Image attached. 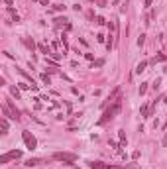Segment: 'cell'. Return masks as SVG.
Wrapping results in <instances>:
<instances>
[{
  "label": "cell",
  "instance_id": "cell-1",
  "mask_svg": "<svg viewBox=\"0 0 167 169\" xmlns=\"http://www.w3.org/2000/svg\"><path fill=\"white\" fill-rule=\"evenodd\" d=\"M120 108H122V98H118V100H114V104L112 106H108L106 110H104V114H102V118L98 120V124H106L110 118H114L116 114L120 112Z\"/></svg>",
  "mask_w": 167,
  "mask_h": 169
},
{
  "label": "cell",
  "instance_id": "cell-2",
  "mask_svg": "<svg viewBox=\"0 0 167 169\" xmlns=\"http://www.w3.org/2000/svg\"><path fill=\"white\" fill-rule=\"evenodd\" d=\"M53 159L63 161V163H75L77 161V155L75 153H69V151H57V153H53Z\"/></svg>",
  "mask_w": 167,
  "mask_h": 169
},
{
  "label": "cell",
  "instance_id": "cell-3",
  "mask_svg": "<svg viewBox=\"0 0 167 169\" xmlns=\"http://www.w3.org/2000/svg\"><path fill=\"white\" fill-rule=\"evenodd\" d=\"M22 140H24V144H26L28 149H35V147H37V140H35V136L30 134L28 130H24V132H22Z\"/></svg>",
  "mask_w": 167,
  "mask_h": 169
},
{
  "label": "cell",
  "instance_id": "cell-4",
  "mask_svg": "<svg viewBox=\"0 0 167 169\" xmlns=\"http://www.w3.org/2000/svg\"><path fill=\"white\" fill-rule=\"evenodd\" d=\"M18 157H22V151H20V149H12L8 153L0 155V163H8L10 159H18Z\"/></svg>",
  "mask_w": 167,
  "mask_h": 169
},
{
  "label": "cell",
  "instance_id": "cell-5",
  "mask_svg": "<svg viewBox=\"0 0 167 169\" xmlns=\"http://www.w3.org/2000/svg\"><path fill=\"white\" fill-rule=\"evenodd\" d=\"M90 169H120L116 165H108V163H102V161H90L89 163Z\"/></svg>",
  "mask_w": 167,
  "mask_h": 169
},
{
  "label": "cell",
  "instance_id": "cell-6",
  "mask_svg": "<svg viewBox=\"0 0 167 169\" xmlns=\"http://www.w3.org/2000/svg\"><path fill=\"white\" fill-rule=\"evenodd\" d=\"M6 106H8V108H10V112L14 114V120H20V110L14 106V102H12V100H6Z\"/></svg>",
  "mask_w": 167,
  "mask_h": 169
},
{
  "label": "cell",
  "instance_id": "cell-7",
  "mask_svg": "<svg viewBox=\"0 0 167 169\" xmlns=\"http://www.w3.org/2000/svg\"><path fill=\"white\" fill-rule=\"evenodd\" d=\"M22 41H24V45H26L30 51H33V49H35V43H33V39H30V37H24Z\"/></svg>",
  "mask_w": 167,
  "mask_h": 169
},
{
  "label": "cell",
  "instance_id": "cell-8",
  "mask_svg": "<svg viewBox=\"0 0 167 169\" xmlns=\"http://www.w3.org/2000/svg\"><path fill=\"white\" fill-rule=\"evenodd\" d=\"M118 94H120V87H116V89H114V90H112V92H110V96H108V100H118V98H120Z\"/></svg>",
  "mask_w": 167,
  "mask_h": 169
},
{
  "label": "cell",
  "instance_id": "cell-9",
  "mask_svg": "<svg viewBox=\"0 0 167 169\" xmlns=\"http://www.w3.org/2000/svg\"><path fill=\"white\" fill-rule=\"evenodd\" d=\"M145 67H147V61H142V63H138V67H136V73L138 75H142L145 71Z\"/></svg>",
  "mask_w": 167,
  "mask_h": 169
},
{
  "label": "cell",
  "instance_id": "cell-10",
  "mask_svg": "<svg viewBox=\"0 0 167 169\" xmlns=\"http://www.w3.org/2000/svg\"><path fill=\"white\" fill-rule=\"evenodd\" d=\"M0 130H2V134H8V120L6 118L0 120Z\"/></svg>",
  "mask_w": 167,
  "mask_h": 169
},
{
  "label": "cell",
  "instance_id": "cell-11",
  "mask_svg": "<svg viewBox=\"0 0 167 169\" xmlns=\"http://www.w3.org/2000/svg\"><path fill=\"white\" fill-rule=\"evenodd\" d=\"M55 26H65V28H71L67 18H57V20H55Z\"/></svg>",
  "mask_w": 167,
  "mask_h": 169
},
{
  "label": "cell",
  "instance_id": "cell-12",
  "mask_svg": "<svg viewBox=\"0 0 167 169\" xmlns=\"http://www.w3.org/2000/svg\"><path fill=\"white\" fill-rule=\"evenodd\" d=\"M2 114H4V116H6V118H12V120H14V114L10 112V108H8V106H6V104H2Z\"/></svg>",
  "mask_w": 167,
  "mask_h": 169
},
{
  "label": "cell",
  "instance_id": "cell-13",
  "mask_svg": "<svg viewBox=\"0 0 167 169\" xmlns=\"http://www.w3.org/2000/svg\"><path fill=\"white\" fill-rule=\"evenodd\" d=\"M37 163H41V159H37V157H30L28 161H26V165H30V167H33V165H37Z\"/></svg>",
  "mask_w": 167,
  "mask_h": 169
},
{
  "label": "cell",
  "instance_id": "cell-14",
  "mask_svg": "<svg viewBox=\"0 0 167 169\" xmlns=\"http://www.w3.org/2000/svg\"><path fill=\"white\" fill-rule=\"evenodd\" d=\"M37 49H39L41 53H51V51H49V47H47L45 43H39V45H37Z\"/></svg>",
  "mask_w": 167,
  "mask_h": 169
},
{
  "label": "cell",
  "instance_id": "cell-15",
  "mask_svg": "<svg viewBox=\"0 0 167 169\" xmlns=\"http://www.w3.org/2000/svg\"><path fill=\"white\" fill-rule=\"evenodd\" d=\"M10 92H12V96L20 98V89H18V87H10Z\"/></svg>",
  "mask_w": 167,
  "mask_h": 169
},
{
  "label": "cell",
  "instance_id": "cell-16",
  "mask_svg": "<svg viewBox=\"0 0 167 169\" xmlns=\"http://www.w3.org/2000/svg\"><path fill=\"white\" fill-rule=\"evenodd\" d=\"M147 92V83H142V87H140V94H145Z\"/></svg>",
  "mask_w": 167,
  "mask_h": 169
},
{
  "label": "cell",
  "instance_id": "cell-17",
  "mask_svg": "<svg viewBox=\"0 0 167 169\" xmlns=\"http://www.w3.org/2000/svg\"><path fill=\"white\" fill-rule=\"evenodd\" d=\"M157 61H165V55H155L153 57V63H157Z\"/></svg>",
  "mask_w": 167,
  "mask_h": 169
},
{
  "label": "cell",
  "instance_id": "cell-18",
  "mask_svg": "<svg viewBox=\"0 0 167 169\" xmlns=\"http://www.w3.org/2000/svg\"><path fill=\"white\" fill-rule=\"evenodd\" d=\"M41 81H43L45 85H49V83H51V81H49V77H47V75H45V73H43V75H41Z\"/></svg>",
  "mask_w": 167,
  "mask_h": 169
},
{
  "label": "cell",
  "instance_id": "cell-19",
  "mask_svg": "<svg viewBox=\"0 0 167 169\" xmlns=\"http://www.w3.org/2000/svg\"><path fill=\"white\" fill-rule=\"evenodd\" d=\"M20 89H24V90H26V89H32V85H28V83H20Z\"/></svg>",
  "mask_w": 167,
  "mask_h": 169
},
{
  "label": "cell",
  "instance_id": "cell-20",
  "mask_svg": "<svg viewBox=\"0 0 167 169\" xmlns=\"http://www.w3.org/2000/svg\"><path fill=\"white\" fill-rule=\"evenodd\" d=\"M65 8H67V6H63V4H55V10H59V12L65 10Z\"/></svg>",
  "mask_w": 167,
  "mask_h": 169
},
{
  "label": "cell",
  "instance_id": "cell-21",
  "mask_svg": "<svg viewBox=\"0 0 167 169\" xmlns=\"http://www.w3.org/2000/svg\"><path fill=\"white\" fill-rule=\"evenodd\" d=\"M145 41V35H140V39H138V45H144Z\"/></svg>",
  "mask_w": 167,
  "mask_h": 169
},
{
  "label": "cell",
  "instance_id": "cell-22",
  "mask_svg": "<svg viewBox=\"0 0 167 169\" xmlns=\"http://www.w3.org/2000/svg\"><path fill=\"white\" fill-rule=\"evenodd\" d=\"M161 146H163V147L167 146V132H165V136H163V140H161Z\"/></svg>",
  "mask_w": 167,
  "mask_h": 169
},
{
  "label": "cell",
  "instance_id": "cell-23",
  "mask_svg": "<svg viewBox=\"0 0 167 169\" xmlns=\"http://www.w3.org/2000/svg\"><path fill=\"white\" fill-rule=\"evenodd\" d=\"M118 138H120V140H122V142H124V140H126V134H124L122 130H120V134H118Z\"/></svg>",
  "mask_w": 167,
  "mask_h": 169
},
{
  "label": "cell",
  "instance_id": "cell-24",
  "mask_svg": "<svg viewBox=\"0 0 167 169\" xmlns=\"http://www.w3.org/2000/svg\"><path fill=\"white\" fill-rule=\"evenodd\" d=\"M144 4H145V8H149L151 6V0H144Z\"/></svg>",
  "mask_w": 167,
  "mask_h": 169
},
{
  "label": "cell",
  "instance_id": "cell-25",
  "mask_svg": "<svg viewBox=\"0 0 167 169\" xmlns=\"http://www.w3.org/2000/svg\"><path fill=\"white\" fill-rule=\"evenodd\" d=\"M96 2H98V6H104L106 4V0H96Z\"/></svg>",
  "mask_w": 167,
  "mask_h": 169
},
{
  "label": "cell",
  "instance_id": "cell-26",
  "mask_svg": "<svg viewBox=\"0 0 167 169\" xmlns=\"http://www.w3.org/2000/svg\"><path fill=\"white\" fill-rule=\"evenodd\" d=\"M4 2H6V4H8V6H12V4H14V2H12V0H4Z\"/></svg>",
  "mask_w": 167,
  "mask_h": 169
},
{
  "label": "cell",
  "instance_id": "cell-27",
  "mask_svg": "<svg viewBox=\"0 0 167 169\" xmlns=\"http://www.w3.org/2000/svg\"><path fill=\"white\" fill-rule=\"evenodd\" d=\"M163 100H165V104H167V96H165V98H163Z\"/></svg>",
  "mask_w": 167,
  "mask_h": 169
}]
</instances>
